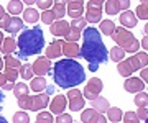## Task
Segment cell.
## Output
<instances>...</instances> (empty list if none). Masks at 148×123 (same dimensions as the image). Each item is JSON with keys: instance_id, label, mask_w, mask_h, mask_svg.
<instances>
[{"instance_id": "42", "label": "cell", "mask_w": 148, "mask_h": 123, "mask_svg": "<svg viewBox=\"0 0 148 123\" xmlns=\"http://www.w3.org/2000/svg\"><path fill=\"white\" fill-rule=\"evenodd\" d=\"M81 36H82V35H81L79 31H76V30H71V28H69V31H68V35H66V41H68V43H76V41H77V39H81Z\"/></svg>"}, {"instance_id": "52", "label": "cell", "mask_w": 148, "mask_h": 123, "mask_svg": "<svg viewBox=\"0 0 148 123\" xmlns=\"http://www.w3.org/2000/svg\"><path fill=\"white\" fill-rule=\"evenodd\" d=\"M140 79L148 84V67H143V69L140 71Z\"/></svg>"}, {"instance_id": "36", "label": "cell", "mask_w": 148, "mask_h": 123, "mask_svg": "<svg viewBox=\"0 0 148 123\" xmlns=\"http://www.w3.org/2000/svg\"><path fill=\"white\" fill-rule=\"evenodd\" d=\"M40 20H41L45 25H53V23L56 22V16H54V13L51 10H46V12H43V15L40 16Z\"/></svg>"}, {"instance_id": "29", "label": "cell", "mask_w": 148, "mask_h": 123, "mask_svg": "<svg viewBox=\"0 0 148 123\" xmlns=\"http://www.w3.org/2000/svg\"><path fill=\"white\" fill-rule=\"evenodd\" d=\"M45 89H46V80H45V77H35V79H32V90L41 92Z\"/></svg>"}, {"instance_id": "35", "label": "cell", "mask_w": 148, "mask_h": 123, "mask_svg": "<svg viewBox=\"0 0 148 123\" xmlns=\"http://www.w3.org/2000/svg\"><path fill=\"white\" fill-rule=\"evenodd\" d=\"M135 16L143 18V20H148V2H142V3L137 7V15Z\"/></svg>"}, {"instance_id": "12", "label": "cell", "mask_w": 148, "mask_h": 123, "mask_svg": "<svg viewBox=\"0 0 148 123\" xmlns=\"http://www.w3.org/2000/svg\"><path fill=\"white\" fill-rule=\"evenodd\" d=\"M61 49H63V54H64L68 59L77 58V56L81 54L79 44H76V43H68V41H63V44H61Z\"/></svg>"}, {"instance_id": "55", "label": "cell", "mask_w": 148, "mask_h": 123, "mask_svg": "<svg viewBox=\"0 0 148 123\" xmlns=\"http://www.w3.org/2000/svg\"><path fill=\"white\" fill-rule=\"evenodd\" d=\"M7 84V79H5V75H3V72H0V87H3Z\"/></svg>"}, {"instance_id": "41", "label": "cell", "mask_w": 148, "mask_h": 123, "mask_svg": "<svg viewBox=\"0 0 148 123\" xmlns=\"http://www.w3.org/2000/svg\"><path fill=\"white\" fill-rule=\"evenodd\" d=\"M13 123H30V117L27 112H16L13 115Z\"/></svg>"}, {"instance_id": "47", "label": "cell", "mask_w": 148, "mask_h": 123, "mask_svg": "<svg viewBox=\"0 0 148 123\" xmlns=\"http://www.w3.org/2000/svg\"><path fill=\"white\" fill-rule=\"evenodd\" d=\"M135 113H137L138 120H147V117H148V108H147V107H140Z\"/></svg>"}, {"instance_id": "58", "label": "cell", "mask_w": 148, "mask_h": 123, "mask_svg": "<svg viewBox=\"0 0 148 123\" xmlns=\"http://www.w3.org/2000/svg\"><path fill=\"white\" fill-rule=\"evenodd\" d=\"M143 31H145V36H148V23L145 25V30H143Z\"/></svg>"}, {"instance_id": "22", "label": "cell", "mask_w": 148, "mask_h": 123, "mask_svg": "<svg viewBox=\"0 0 148 123\" xmlns=\"http://www.w3.org/2000/svg\"><path fill=\"white\" fill-rule=\"evenodd\" d=\"M101 18H102V10H97V8H87V12H86V22L97 23V22H101Z\"/></svg>"}, {"instance_id": "17", "label": "cell", "mask_w": 148, "mask_h": 123, "mask_svg": "<svg viewBox=\"0 0 148 123\" xmlns=\"http://www.w3.org/2000/svg\"><path fill=\"white\" fill-rule=\"evenodd\" d=\"M99 31L106 36H112V33L115 31V23L112 20H101V25H99Z\"/></svg>"}, {"instance_id": "50", "label": "cell", "mask_w": 148, "mask_h": 123, "mask_svg": "<svg viewBox=\"0 0 148 123\" xmlns=\"http://www.w3.org/2000/svg\"><path fill=\"white\" fill-rule=\"evenodd\" d=\"M10 15H3L2 18H0V28H7L8 27V23H10Z\"/></svg>"}, {"instance_id": "38", "label": "cell", "mask_w": 148, "mask_h": 123, "mask_svg": "<svg viewBox=\"0 0 148 123\" xmlns=\"http://www.w3.org/2000/svg\"><path fill=\"white\" fill-rule=\"evenodd\" d=\"M95 115H97V110H94V108H87V110H84V112L81 113V122L82 123H89Z\"/></svg>"}, {"instance_id": "45", "label": "cell", "mask_w": 148, "mask_h": 123, "mask_svg": "<svg viewBox=\"0 0 148 123\" xmlns=\"http://www.w3.org/2000/svg\"><path fill=\"white\" fill-rule=\"evenodd\" d=\"M53 3H54V2H51V0H40V2H36V5L40 7L43 12L49 10V7H53Z\"/></svg>"}, {"instance_id": "26", "label": "cell", "mask_w": 148, "mask_h": 123, "mask_svg": "<svg viewBox=\"0 0 148 123\" xmlns=\"http://www.w3.org/2000/svg\"><path fill=\"white\" fill-rule=\"evenodd\" d=\"M104 8H106V12L109 15L119 13L120 12V8H119V0H107V2H104Z\"/></svg>"}, {"instance_id": "6", "label": "cell", "mask_w": 148, "mask_h": 123, "mask_svg": "<svg viewBox=\"0 0 148 123\" xmlns=\"http://www.w3.org/2000/svg\"><path fill=\"white\" fill-rule=\"evenodd\" d=\"M32 67H33V74H36L38 77H45L49 72V69H51V61L48 58H38L33 63Z\"/></svg>"}, {"instance_id": "5", "label": "cell", "mask_w": 148, "mask_h": 123, "mask_svg": "<svg viewBox=\"0 0 148 123\" xmlns=\"http://www.w3.org/2000/svg\"><path fill=\"white\" fill-rule=\"evenodd\" d=\"M102 80L97 79V77H92V79L87 82V86H86L84 89V97L87 99V100H94V99H97L99 97V94L102 92Z\"/></svg>"}, {"instance_id": "8", "label": "cell", "mask_w": 148, "mask_h": 123, "mask_svg": "<svg viewBox=\"0 0 148 123\" xmlns=\"http://www.w3.org/2000/svg\"><path fill=\"white\" fill-rule=\"evenodd\" d=\"M66 105H68V99H66V95H58V97H54L53 100L49 102V110H51L54 115H61V113L66 110Z\"/></svg>"}, {"instance_id": "54", "label": "cell", "mask_w": 148, "mask_h": 123, "mask_svg": "<svg viewBox=\"0 0 148 123\" xmlns=\"http://www.w3.org/2000/svg\"><path fill=\"white\" fill-rule=\"evenodd\" d=\"M13 87H15V82H7L5 86H3V89L5 90H13Z\"/></svg>"}, {"instance_id": "4", "label": "cell", "mask_w": 148, "mask_h": 123, "mask_svg": "<svg viewBox=\"0 0 148 123\" xmlns=\"http://www.w3.org/2000/svg\"><path fill=\"white\" fill-rule=\"evenodd\" d=\"M114 41L119 44V48H122L125 53H138L140 48V41L132 35V31H128L127 28H115V31L112 33Z\"/></svg>"}, {"instance_id": "39", "label": "cell", "mask_w": 148, "mask_h": 123, "mask_svg": "<svg viewBox=\"0 0 148 123\" xmlns=\"http://www.w3.org/2000/svg\"><path fill=\"white\" fill-rule=\"evenodd\" d=\"M36 123H54L53 122V115L49 112H40L36 117Z\"/></svg>"}, {"instance_id": "7", "label": "cell", "mask_w": 148, "mask_h": 123, "mask_svg": "<svg viewBox=\"0 0 148 123\" xmlns=\"http://www.w3.org/2000/svg\"><path fill=\"white\" fill-rule=\"evenodd\" d=\"M66 8H68V13L71 18H81L82 13H84V2L82 0H69L66 2Z\"/></svg>"}, {"instance_id": "24", "label": "cell", "mask_w": 148, "mask_h": 123, "mask_svg": "<svg viewBox=\"0 0 148 123\" xmlns=\"http://www.w3.org/2000/svg\"><path fill=\"white\" fill-rule=\"evenodd\" d=\"M122 117H123V113H122L120 108L117 107H110L109 110H107V118L110 120L112 123H119L122 120Z\"/></svg>"}, {"instance_id": "32", "label": "cell", "mask_w": 148, "mask_h": 123, "mask_svg": "<svg viewBox=\"0 0 148 123\" xmlns=\"http://www.w3.org/2000/svg\"><path fill=\"white\" fill-rule=\"evenodd\" d=\"M86 18H82V16H81V18H76V20H73V22H71V30H76V31H84L86 30Z\"/></svg>"}, {"instance_id": "46", "label": "cell", "mask_w": 148, "mask_h": 123, "mask_svg": "<svg viewBox=\"0 0 148 123\" xmlns=\"http://www.w3.org/2000/svg\"><path fill=\"white\" fill-rule=\"evenodd\" d=\"M104 7V2L102 0H90L87 2V8H97V10H102Z\"/></svg>"}, {"instance_id": "53", "label": "cell", "mask_w": 148, "mask_h": 123, "mask_svg": "<svg viewBox=\"0 0 148 123\" xmlns=\"http://www.w3.org/2000/svg\"><path fill=\"white\" fill-rule=\"evenodd\" d=\"M140 46H142L143 49H147V51H148V36H145L142 41H140Z\"/></svg>"}, {"instance_id": "10", "label": "cell", "mask_w": 148, "mask_h": 123, "mask_svg": "<svg viewBox=\"0 0 148 123\" xmlns=\"http://www.w3.org/2000/svg\"><path fill=\"white\" fill-rule=\"evenodd\" d=\"M53 92V87H48V92L46 94H38V95L33 97V110H43V108L49 105V95L48 94H51Z\"/></svg>"}, {"instance_id": "33", "label": "cell", "mask_w": 148, "mask_h": 123, "mask_svg": "<svg viewBox=\"0 0 148 123\" xmlns=\"http://www.w3.org/2000/svg\"><path fill=\"white\" fill-rule=\"evenodd\" d=\"M13 94H15L16 99H20V97H23V95H28V86L27 84H21V82L15 84V87H13Z\"/></svg>"}, {"instance_id": "27", "label": "cell", "mask_w": 148, "mask_h": 123, "mask_svg": "<svg viewBox=\"0 0 148 123\" xmlns=\"http://www.w3.org/2000/svg\"><path fill=\"white\" fill-rule=\"evenodd\" d=\"M51 12L54 13L56 20H58V18H63L64 13H66V3H64V2H54Z\"/></svg>"}, {"instance_id": "51", "label": "cell", "mask_w": 148, "mask_h": 123, "mask_svg": "<svg viewBox=\"0 0 148 123\" xmlns=\"http://www.w3.org/2000/svg\"><path fill=\"white\" fill-rule=\"evenodd\" d=\"M128 7H130V0H119V8H120V10L127 12Z\"/></svg>"}, {"instance_id": "23", "label": "cell", "mask_w": 148, "mask_h": 123, "mask_svg": "<svg viewBox=\"0 0 148 123\" xmlns=\"http://www.w3.org/2000/svg\"><path fill=\"white\" fill-rule=\"evenodd\" d=\"M7 8H8V12H10L13 16H18L21 12H23V2H20V0H10L8 5H7Z\"/></svg>"}, {"instance_id": "15", "label": "cell", "mask_w": 148, "mask_h": 123, "mask_svg": "<svg viewBox=\"0 0 148 123\" xmlns=\"http://www.w3.org/2000/svg\"><path fill=\"white\" fill-rule=\"evenodd\" d=\"M61 44H63V41H53V43L48 44L46 48V58L48 59H58L61 54H63V49H61Z\"/></svg>"}, {"instance_id": "63", "label": "cell", "mask_w": 148, "mask_h": 123, "mask_svg": "<svg viewBox=\"0 0 148 123\" xmlns=\"http://www.w3.org/2000/svg\"><path fill=\"white\" fill-rule=\"evenodd\" d=\"M0 61H2V54H0Z\"/></svg>"}, {"instance_id": "44", "label": "cell", "mask_w": 148, "mask_h": 123, "mask_svg": "<svg viewBox=\"0 0 148 123\" xmlns=\"http://www.w3.org/2000/svg\"><path fill=\"white\" fill-rule=\"evenodd\" d=\"M54 123H74L73 118H71V115H68V113H61V115H58V118H56V122Z\"/></svg>"}, {"instance_id": "43", "label": "cell", "mask_w": 148, "mask_h": 123, "mask_svg": "<svg viewBox=\"0 0 148 123\" xmlns=\"http://www.w3.org/2000/svg\"><path fill=\"white\" fill-rule=\"evenodd\" d=\"M138 122H140V120H138L135 112H127L123 115V123H138Z\"/></svg>"}, {"instance_id": "40", "label": "cell", "mask_w": 148, "mask_h": 123, "mask_svg": "<svg viewBox=\"0 0 148 123\" xmlns=\"http://www.w3.org/2000/svg\"><path fill=\"white\" fill-rule=\"evenodd\" d=\"M3 75H5L7 82H15V80L18 79V69H10V67H7Z\"/></svg>"}, {"instance_id": "21", "label": "cell", "mask_w": 148, "mask_h": 123, "mask_svg": "<svg viewBox=\"0 0 148 123\" xmlns=\"http://www.w3.org/2000/svg\"><path fill=\"white\" fill-rule=\"evenodd\" d=\"M40 20V15H38V12L35 8H27V10H23V22L30 23V25H35V23Z\"/></svg>"}, {"instance_id": "37", "label": "cell", "mask_w": 148, "mask_h": 123, "mask_svg": "<svg viewBox=\"0 0 148 123\" xmlns=\"http://www.w3.org/2000/svg\"><path fill=\"white\" fill-rule=\"evenodd\" d=\"M20 75H21L25 80L32 79V77H33V67H32V64H21V67H20Z\"/></svg>"}, {"instance_id": "13", "label": "cell", "mask_w": 148, "mask_h": 123, "mask_svg": "<svg viewBox=\"0 0 148 123\" xmlns=\"http://www.w3.org/2000/svg\"><path fill=\"white\" fill-rule=\"evenodd\" d=\"M51 35L54 36H66L69 31V23L64 22V20H56V22L51 25Z\"/></svg>"}, {"instance_id": "62", "label": "cell", "mask_w": 148, "mask_h": 123, "mask_svg": "<svg viewBox=\"0 0 148 123\" xmlns=\"http://www.w3.org/2000/svg\"><path fill=\"white\" fill-rule=\"evenodd\" d=\"M145 123H148V117H147V120H145Z\"/></svg>"}, {"instance_id": "57", "label": "cell", "mask_w": 148, "mask_h": 123, "mask_svg": "<svg viewBox=\"0 0 148 123\" xmlns=\"http://www.w3.org/2000/svg\"><path fill=\"white\" fill-rule=\"evenodd\" d=\"M3 15H5V8H3V7L0 5V18H2Z\"/></svg>"}, {"instance_id": "14", "label": "cell", "mask_w": 148, "mask_h": 123, "mask_svg": "<svg viewBox=\"0 0 148 123\" xmlns=\"http://www.w3.org/2000/svg\"><path fill=\"white\" fill-rule=\"evenodd\" d=\"M119 20H120L122 28H133V27H137V16H135V13L130 12V10L123 12Z\"/></svg>"}, {"instance_id": "2", "label": "cell", "mask_w": 148, "mask_h": 123, "mask_svg": "<svg viewBox=\"0 0 148 123\" xmlns=\"http://www.w3.org/2000/svg\"><path fill=\"white\" fill-rule=\"evenodd\" d=\"M54 82L63 89H71L82 84L86 79V71L84 67L73 59H61L54 64L53 71Z\"/></svg>"}, {"instance_id": "9", "label": "cell", "mask_w": 148, "mask_h": 123, "mask_svg": "<svg viewBox=\"0 0 148 123\" xmlns=\"http://www.w3.org/2000/svg\"><path fill=\"white\" fill-rule=\"evenodd\" d=\"M123 87H125V90H127V92L138 94V92H143L145 84H143V80L140 79V77H127V80H125Z\"/></svg>"}, {"instance_id": "20", "label": "cell", "mask_w": 148, "mask_h": 123, "mask_svg": "<svg viewBox=\"0 0 148 123\" xmlns=\"http://www.w3.org/2000/svg\"><path fill=\"white\" fill-rule=\"evenodd\" d=\"M117 71H119V74L123 75V77H132V74H133V67L130 66L128 59L120 61V63H119V66H117Z\"/></svg>"}, {"instance_id": "16", "label": "cell", "mask_w": 148, "mask_h": 123, "mask_svg": "<svg viewBox=\"0 0 148 123\" xmlns=\"http://www.w3.org/2000/svg\"><path fill=\"white\" fill-rule=\"evenodd\" d=\"M92 108L97 110V113H104V112H107V110L110 108V105H109L107 99H104V97H97V99L92 100Z\"/></svg>"}, {"instance_id": "25", "label": "cell", "mask_w": 148, "mask_h": 123, "mask_svg": "<svg viewBox=\"0 0 148 123\" xmlns=\"http://www.w3.org/2000/svg\"><path fill=\"white\" fill-rule=\"evenodd\" d=\"M82 108H84V97L82 95L69 100V110H71V112H79Z\"/></svg>"}, {"instance_id": "1", "label": "cell", "mask_w": 148, "mask_h": 123, "mask_svg": "<svg viewBox=\"0 0 148 123\" xmlns=\"http://www.w3.org/2000/svg\"><path fill=\"white\" fill-rule=\"evenodd\" d=\"M81 56L89 63V71H97V67L107 61V49L102 43L101 33L95 28L84 30V44L81 48Z\"/></svg>"}, {"instance_id": "61", "label": "cell", "mask_w": 148, "mask_h": 123, "mask_svg": "<svg viewBox=\"0 0 148 123\" xmlns=\"http://www.w3.org/2000/svg\"><path fill=\"white\" fill-rule=\"evenodd\" d=\"M0 103H2V94H0Z\"/></svg>"}, {"instance_id": "49", "label": "cell", "mask_w": 148, "mask_h": 123, "mask_svg": "<svg viewBox=\"0 0 148 123\" xmlns=\"http://www.w3.org/2000/svg\"><path fill=\"white\" fill-rule=\"evenodd\" d=\"M82 94H81V90H77V89H69V92H68V99L71 100V99H76V97H81Z\"/></svg>"}, {"instance_id": "3", "label": "cell", "mask_w": 148, "mask_h": 123, "mask_svg": "<svg viewBox=\"0 0 148 123\" xmlns=\"http://www.w3.org/2000/svg\"><path fill=\"white\" fill-rule=\"evenodd\" d=\"M43 46H45V35L40 28L21 31L18 43H16L20 58H28L32 54H38L43 49Z\"/></svg>"}, {"instance_id": "19", "label": "cell", "mask_w": 148, "mask_h": 123, "mask_svg": "<svg viewBox=\"0 0 148 123\" xmlns=\"http://www.w3.org/2000/svg\"><path fill=\"white\" fill-rule=\"evenodd\" d=\"M15 49H16V41L13 39V38L3 39V43H2V46H0V51H2L3 54H7V56H10Z\"/></svg>"}, {"instance_id": "31", "label": "cell", "mask_w": 148, "mask_h": 123, "mask_svg": "<svg viewBox=\"0 0 148 123\" xmlns=\"http://www.w3.org/2000/svg\"><path fill=\"white\" fill-rule=\"evenodd\" d=\"M5 67H10V69H18L21 67V61L18 58H13V56H5Z\"/></svg>"}, {"instance_id": "56", "label": "cell", "mask_w": 148, "mask_h": 123, "mask_svg": "<svg viewBox=\"0 0 148 123\" xmlns=\"http://www.w3.org/2000/svg\"><path fill=\"white\" fill-rule=\"evenodd\" d=\"M23 3H25V5H35V2H33V0H25Z\"/></svg>"}, {"instance_id": "59", "label": "cell", "mask_w": 148, "mask_h": 123, "mask_svg": "<svg viewBox=\"0 0 148 123\" xmlns=\"http://www.w3.org/2000/svg\"><path fill=\"white\" fill-rule=\"evenodd\" d=\"M2 43H3V35H2V31H0V46H2Z\"/></svg>"}, {"instance_id": "48", "label": "cell", "mask_w": 148, "mask_h": 123, "mask_svg": "<svg viewBox=\"0 0 148 123\" xmlns=\"http://www.w3.org/2000/svg\"><path fill=\"white\" fill-rule=\"evenodd\" d=\"M89 123H107V118L104 117L102 113H97V115H95V117L92 118Z\"/></svg>"}, {"instance_id": "18", "label": "cell", "mask_w": 148, "mask_h": 123, "mask_svg": "<svg viewBox=\"0 0 148 123\" xmlns=\"http://www.w3.org/2000/svg\"><path fill=\"white\" fill-rule=\"evenodd\" d=\"M23 28V20L21 18H18V16H12L10 18V23H8V27L5 28L8 33H12V35H15V33H18Z\"/></svg>"}, {"instance_id": "28", "label": "cell", "mask_w": 148, "mask_h": 123, "mask_svg": "<svg viewBox=\"0 0 148 123\" xmlns=\"http://www.w3.org/2000/svg\"><path fill=\"white\" fill-rule=\"evenodd\" d=\"M18 107L21 110H33V97L30 95H23L18 99Z\"/></svg>"}, {"instance_id": "60", "label": "cell", "mask_w": 148, "mask_h": 123, "mask_svg": "<svg viewBox=\"0 0 148 123\" xmlns=\"http://www.w3.org/2000/svg\"><path fill=\"white\" fill-rule=\"evenodd\" d=\"M0 123H8V122H7V120H5L3 117H0Z\"/></svg>"}, {"instance_id": "30", "label": "cell", "mask_w": 148, "mask_h": 123, "mask_svg": "<svg viewBox=\"0 0 148 123\" xmlns=\"http://www.w3.org/2000/svg\"><path fill=\"white\" fill-rule=\"evenodd\" d=\"M123 58H125V51L122 48H119V46H115V48L110 49V59L112 61H115V63H120V61H123Z\"/></svg>"}, {"instance_id": "34", "label": "cell", "mask_w": 148, "mask_h": 123, "mask_svg": "<svg viewBox=\"0 0 148 123\" xmlns=\"http://www.w3.org/2000/svg\"><path fill=\"white\" fill-rule=\"evenodd\" d=\"M133 102H135V105H137L138 108L140 107H147L148 105V94H145V92H138L137 97L133 99Z\"/></svg>"}, {"instance_id": "11", "label": "cell", "mask_w": 148, "mask_h": 123, "mask_svg": "<svg viewBox=\"0 0 148 123\" xmlns=\"http://www.w3.org/2000/svg\"><path fill=\"white\" fill-rule=\"evenodd\" d=\"M128 63H130V66L133 67V71L143 69V67H147V64H148V54L135 53L132 58H128Z\"/></svg>"}]
</instances>
